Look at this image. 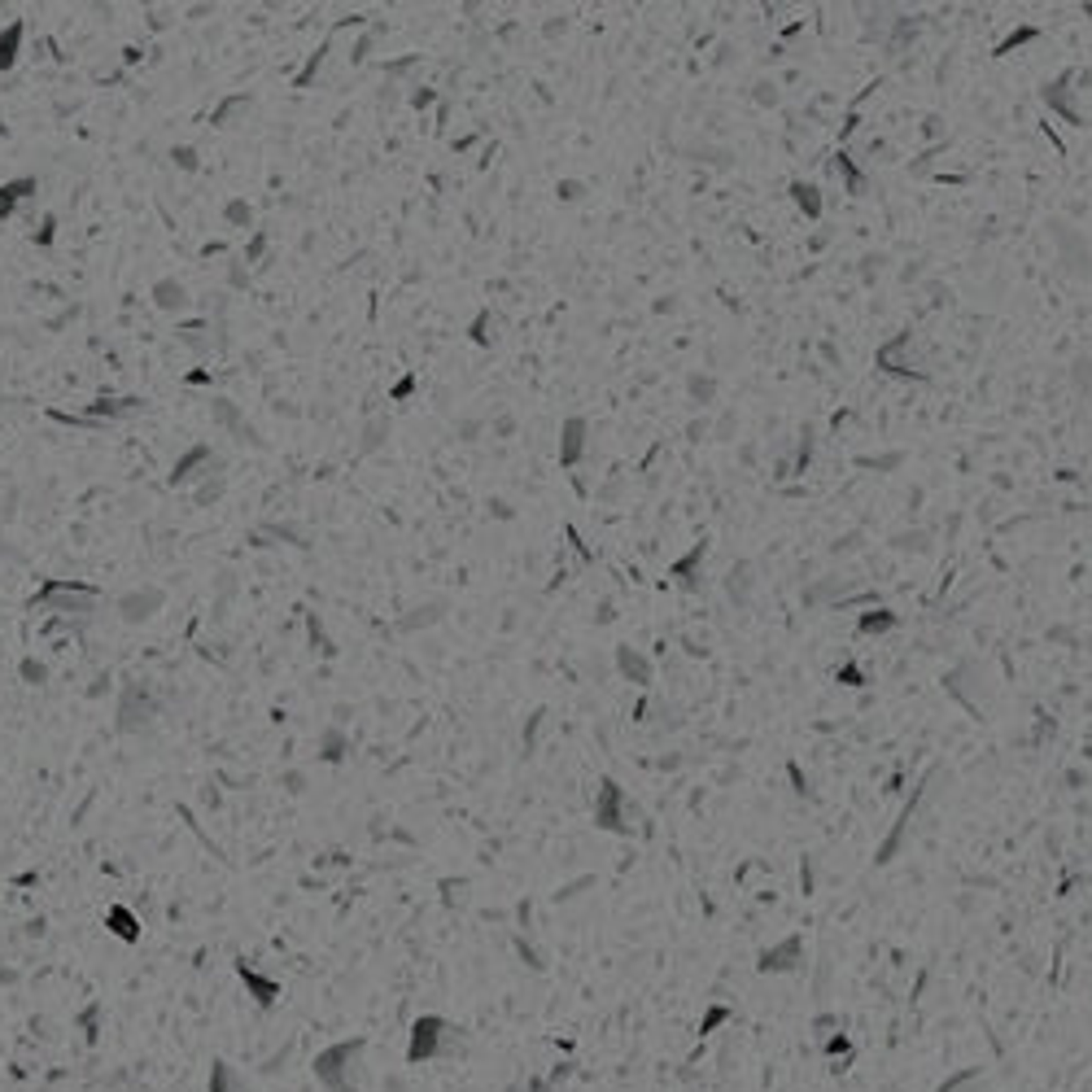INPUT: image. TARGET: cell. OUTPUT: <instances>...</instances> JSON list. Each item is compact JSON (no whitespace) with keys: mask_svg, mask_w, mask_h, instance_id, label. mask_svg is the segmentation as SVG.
Wrapping results in <instances>:
<instances>
[{"mask_svg":"<svg viewBox=\"0 0 1092 1092\" xmlns=\"http://www.w3.org/2000/svg\"><path fill=\"white\" fill-rule=\"evenodd\" d=\"M363 1062V1040H342L333 1049H324L315 1058V1080L333 1092H355L359 1088V1067Z\"/></svg>","mask_w":1092,"mask_h":1092,"instance_id":"1","label":"cell"},{"mask_svg":"<svg viewBox=\"0 0 1092 1092\" xmlns=\"http://www.w3.org/2000/svg\"><path fill=\"white\" fill-rule=\"evenodd\" d=\"M446 1049H450V1023H446V1018H437V1014L415 1018L406 1062H433V1058H441Z\"/></svg>","mask_w":1092,"mask_h":1092,"instance_id":"2","label":"cell"},{"mask_svg":"<svg viewBox=\"0 0 1092 1092\" xmlns=\"http://www.w3.org/2000/svg\"><path fill=\"white\" fill-rule=\"evenodd\" d=\"M153 713H158L153 695H149L144 687H127V691H123V704H118V729H123V734H136V729H144L153 722Z\"/></svg>","mask_w":1092,"mask_h":1092,"instance_id":"3","label":"cell"},{"mask_svg":"<svg viewBox=\"0 0 1092 1092\" xmlns=\"http://www.w3.org/2000/svg\"><path fill=\"white\" fill-rule=\"evenodd\" d=\"M162 590L158 586H144V590H127L123 599H118V616L127 621V625H144V621H153V612L162 608Z\"/></svg>","mask_w":1092,"mask_h":1092,"instance_id":"4","label":"cell"},{"mask_svg":"<svg viewBox=\"0 0 1092 1092\" xmlns=\"http://www.w3.org/2000/svg\"><path fill=\"white\" fill-rule=\"evenodd\" d=\"M800 966H804V940L800 935H786L782 944H773V948L760 953V970L764 975H791Z\"/></svg>","mask_w":1092,"mask_h":1092,"instance_id":"5","label":"cell"},{"mask_svg":"<svg viewBox=\"0 0 1092 1092\" xmlns=\"http://www.w3.org/2000/svg\"><path fill=\"white\" fill-rule=\"evenodd\" d=\"M210 468L219 472V459L210 454V446H193V450H184V454L175 459L171 485H184V481H193V476H210Z\"/></svg>","mask_w":1092,"mask_h":1092,"instance_id":"6","label":"cell"},{"mask_svg":"<svg viewBox=\"0 0 1092 1092\" xmlns=\"http://www.w3.org/2000/svg\"><path fill=\"white\" fill-rule=\"evenodd\" d=\"M105 926H109L118 940H127V944L140 940V918H136L131 909H123V905H109V909H105Z\"/></svg>","mask_w":1092,"mask_h":1092,"instance_id":"7","label":"cell"},{"mask_svg":"<svg viewBox=\"0 0 1092 1092\" xmlns=\"http://www.w3.org/2000/svg\"><path fill=\"white\" fill-rule=\"evenodd\" d=\"M26 197H35V175H22V180L0 184V219H9V215L18 210V201H26Z\"/></svg>","mask_w":1092,"mask_h":1092,"instance_id":"8","label":"cell"},{"mask_svg":"<svg viewBox=\"0 0 1092 1092\" xmlns=\"http://www.w3.org/2000/svg\"><path fill=\"white\" fill-rule=\"evenodd\" d=\"M153 302H158V311H184L188 306V289L180 285V280H158L153 285Z\"/></svg>","mask_w":1092,"mask_h":1092,"instance_id":"9","label":"cell"},{"mask_svg":"<svg viewBox=\"0 0 1092 1092\" xmlns=\"http://www.w3.org/2000/svg\"><path fill=\"white\" fill-rule=\"evenodd\" d=\"M241 979H245V983H250V992H254V1001H258V1005H271V1001H276V997H280V983H271V979H263V975H258V970H250V966H245V962H241Z\"/></svg>","mask_w":1092,"mask_h":1092,"instance_id":"10","label":"cell"},{"mask_svg":"<svg viewBox=\"0 0 1092 1092\" xmlns=\"http://www.w3.org/2000/svg\"><path fill=\"white\" fill-rule=\"evenodd\" d=\"M22 35H26V26H22V22H9V26L0 31V70H9V66L18 61V48H22Z\"/></svg>","mask_w":1092,"mask_h":1092,"instance_id":"11","label":"cell"},{"mask_svg":"<svg viewBox=\"0 0 1092 1092\" xmlns=\"http://www.w3.org/2000/svg\"><path fill=\"white\" fill-rule=\"evenodd\" d=\"M940 1092H983V1075H979V1067H962L957 1075H948Z\"/></svg>","mask_w":1092,"mask_h":1092,"instance_id":"12","label":"cell"},{"mask_svg":"<svg viewBox=\"0 0 1092 1092\" xmlns=\"http://www.w3.org/2000/svg\"><path fill=\"white\" fill-rule=\"evenodd\" d=\"M210 1092H250V1088H245V1080H241L228 1062H219V1067L210 1071Z\"/></svg>","mask_w":1092,"mask_h":1092,"instance_id":"13","label":"cell"},{"mask_svg":"<svg viewBox=\"0 0 1092 1092\" xmlns=\"http://www.w3.org/2000/svg\"><path fill=\"white\" fill-rule=\"evenodd\" d=\"M210 415H215L223 428H232V433H241V424H245V419H241V411H236L228 398H215V402H210Z\"/></svg>","mask_w":1092,"mask_h":1092,"instance_id":"14","label":"cell"},{"mask_svg":"<svg viewBox=\"0 0 1092 1092\" xmlns=\"http://www.w3.org/2000/svg\"><path fill=\"white\" fill-rule=\"evenodd\" d=\"M241 109H250V96H228V101L210 114V123H215V127H232V114H241Z\"/></svg>","mask_w":1092,"mask_h":1092,"instance_id":"15","label":"cell"},{"mask_svg":"<svg viewBox=\"0 0 1092 1092\" xmlns=\"http://www.w3.org/2000/svg\"><path fill=\"white\" fill-rule=\"evenodd\" d=\"M223 219H228L232 228H250L254 210H250V201H241V197H236V201H228V206H223Z\"/></svg>","mask_w":1092,"mask_h":1092,"instance_id":"16","label":"cell"},{"mask_svg":"<svg viewBox=\"0 0 1092 1092\" xmlns=\"http://www.w3.org/2000/svg\"><path fill=\"white\" fill-rule=\"evenodd\" d=\"M18 673H22V682H31V687H44V682H48V665H44V660H22Z\"/></svg>","mask_w":1092,"mask_h":1092,"instance_id":"17","label":"cell"},{"mask_svg":"<svg viewBox=\"0 0 1092 1092\" xmlns=\"http://www.w3.org/2000/svg\"><path fill=\"white\" fill-rule=\"evenodd\" d=\"M324 760H342L346 756V734H337V729H328L324 734V751H320Z\"/></svg>","mask_w":1092,"mask_h":1092,"instance_id":"18","label":"cell"},{"mask_svg":"<svg viewBox=\"0 0 1092 1092\" xmlns=\"http://www.w3.org/2000/svg\"><path fill=\"white\" fill-rule=\"evenodd\" d=\"M219 494H223V476H215V481H210V476H206V485H201V490H197V507H206V503H215V498H219Z\"/></svg>","mask_w":1092,"mask_h":1092,"instance_id":"19","label":"cell"},{"mask_svg":"<svg viewBox=\"0 0 1092 1092\" xmlns=\"http://www.w3.org/2000/svg\"><path fill=\"white\" fill-rule=\"evenodd\" d=\"M171 158H175V166H180V171H197V149L180 144V149H171Z\"/></svg>","mask_w":1092,"mask_h":1092,"instance_id":"20","label":"cell"},{"mask_svg":"<svg viewBox=\"0 0 1092 1092\" xmlns=\"http://www.w3.org/2000/svg\"><path fill=\"white\" fill-rule=\"evenodd\" d=\"M826 1053H830V1058H839V1053H852V1040H848V1036L839 1032V1036H830V1040H826Z\"/></svg>","mask_w":1092,"mask_h":1092,"instance_id":"21","label":"cell"},{"mask_svg":"<svg viewBox=\"0 0 1092 1092\" xmlns=\"http://www.w3.org/2000/svg\"><path fill=\"white\" fill-rule=\"evenodd\" d=\"M263 250H267V236H263V232H258V236H254V241H250V250H245V263H254V258H258V254H263Z\"/></svg>","mask_w":1092,"mask_h":1092,"instance_id":"22","label":"cell"},{"mask_svg":"<svg viewBox=\"0 0 1092 1092\" xmlns=\"http://www.w3.org/2000/svg\"><path fill=\"white\" fill-rule=\"evenodd\" d=\"M726 1018H729V1010H708V1018H704V1027H700V1032H713V1027H717V1023H726Z\"/></svg>","mask_w":1092,"mask_h":1092,"instance_id":"23","label":"cell"},{"mask_svg":"<svg viewBox=\"0 0 1092 1092\" xmlns=\"http://www.w3.org/2000/svg\"><path fill=\"white\" fill-rule=\"evenodd\" d=\"M380 433H389V424H371V428H367V441H363L367 450H371V446H380Z\"/></svg>","mask_w":1092,"mask_h":1092,"instance_id":"24","label":"cell"},{"mask_svg":"<svg viewBox=\"0 0 1092 1092\" xmlns=\"http://www.w3.org/2000/svg\"><path fill=\"white\" fill-rule=\"evenodd\" d=\"M35 241H39V245H48V241H53V219H44V228H39V236H35Z\"/></svg>","mask_w":1092,"mask_h":1092,"instance_id":"25","label":"cell"}]
</instances>
